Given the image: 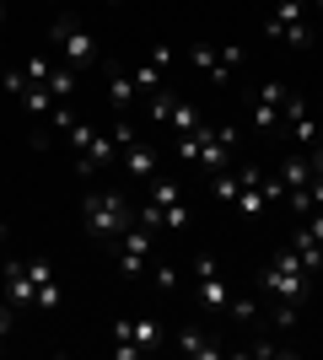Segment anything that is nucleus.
<instances>
[{"mask_svg": "<svg viewBox=\"0 0 323 360\" xmlns=\"http://www.w3.org/2000/svg\"><path fill=\"white\" fill-rule=\"evenodd\" d=\"M189 269H194V301H200L205 312H227L232 307V285H227V274H221V264H215L210 253H194Z\"/></svg>", "mask_w": 323, "mask_h": 360, "instance_id": "obj_8", "label": "nucleus"}, {"mask_svg": "<svg viewBox=\"0 0 323 360\" xmlns=\"http://www.w3.org/2000/svg\"><path fill=\"white\" fill-rule=\"evenodd\" d=\"M6 6H11V0H0V16H6Z\"/></svg>", "mask_w": 323, "mask_h": 360, "instance_id": "obj_30", "label": "nucleus"}, {"mask_svg": "<svg viewBox=\"0 0 323 360\" xmlns=\"http://www.w3.org/2000/svg\"><path fill=\"white\" fill-rule=\"evenodd\" d=\"M65 146H70V150L81 156V162H76V172H87V178L119 162V140H113V135H103V129H92V124H76V119H70V129H65Z\"/></svg>", "mask_w": 323, "mask_h": 360, "instance_id": "obj_6", "label": "nucleus"}, {"mask_svg": "<svg viewBox=\"0 0 323 360\" xmlns=\"http://www.w3.org/2000/svg\"><path fill=\"white\" fill-rule=\"evenodd\" d=\"M49 38H54V60H60V65H76V70H87V65L97 60V38L81 27L76 16H60V22L49 27Z\"/></svg>", "mask_w": 323, "mask_h": 360, "instance_id": "obj_7", "label": "nucleus"}, {"mask_svg": "<svg viewBox=\"0 0 323 360\" xmlns=\"http://www.w3.org/2000/svg\"><path fill=\"white\" fill-rule=\"evenodd\" d=\"M44 91L65 103V97L76 91V65H54V70H49V81H44Z\"/></svg>", "mask_w": 323, "mask_h": 360, "instance_id": "obj_22", "label": "nucleus"}, {"mask_svg": "<svg viewBox=\"0 0 323 360\" xmlns=\"http://www.w3.org/2000/svg\"><path fill=\"white\" fill-rule=\"evenodd\" d=\"M135 97H140V91H135V81H129V75H113V81H108V103L119 108V113L135 103Z\"/></svg>", "mask_w": 323, "mask_h": 360, "instance_id": "obj_24", "label": "nucleus"}, {"mask_svg": "<svg viewBox=\"0 0 323 360\" xmlns=\"http://www.w3.org/2000/svg\"><path fill=\"white\" fill-rule=\"evenodd\" d=\"M162 345V317L156 312H124L119 323H113V355L119 360H140V355H151V349Z\"/></svg>", "mask_w": 323, "mask_h": 360, "instance_id": "obj_4", "label": "nucleus"}, {"mask_svg": "<svg viewBox=\"0 0 323 360\" xmlns=\"http://www.w3.org/2000/svg\"><path fill=\"white\" fill-rule=\"evenodd\" d=\"M0 296L11 307H32V274H27V258H6L0 264Z\"/></svg>", "mask_w": 323, "mask_h": 360, "instance_id": "obj_14", "label": "nucleus"}, {"mask_svg": "<svg viewBox=\"0 0 323 360\" xmlns=\"http://www.w3.org/2000/svg\"><path fill=\"white\" fill-rule=\"evenodd\" d=\"M286 97H291V86L286 81H264L259 91H253V129H280V119H286Z\"/></svg>", "mask_w": 323, "mask_h": 360, "instance_id": "obj_12", "label": "nucleus"}, {"mask_svg": "<svg viewBox=\"0 0 323 360\" xmlns=\"http://www.w3.org/2000/svg\"><path fill=\"white\" fill-rule=\"evenodd\" d=\"M312 280H318V274L296 258V248H280V253L264 264V296L270 301H296V307H302V301L312 296Z\"/></svg>", "mask_w": 323, "mask_h": 360, "instance_id": "obj_3", "label": "nucleus"}, {"mask_svg": "<svg viewBox=\"0 0 323 360\" xmlns=\"http://www.w3.org/2000/svg\"><path fill=\"white\" fill-rule=\"evenodd\" d=\"M189 60H194V70L210 75L215 86H227L232 75L243 70V44H194V49H189Z\"/></svg>", "mask_w": 323, "mask_h": 360, "instance_id": "obj_10", "label": "nucleus"}, {"mask_svg": "<svg viewBox=\"0 0 323 360\" xmlns=\"http://www.w3.org/2000/svg\"><path fill=\"white\" fill-rule=\"evenodd\" d=\"M232 150H237V129H189V135H178V162L189 167H205V172H227L232 167Z\"/></svg>", "mask_w": 323, "mask_h": 360, "instance_id": "obj_2", "label": "nucleus"}, {"mask_svg": "<svg viewBox=\"0 0 323 360\" xmlns=\"http://www.w3.org/2000/svg\"><path fill=\"white\" fill-rule=\"evenodd\" d=\"M54 65H60V60H54V54H27V60H22V75H27L32 86H44Z\"/></svg>", "mask_w": 323, "mask_h": 360, "instance_id": "obj_23", "label": "nucleus"}, {"mask_svg": "<svg viewBox=\"0 0 323 360\" xmlns=\"http://www.w3.org/2000/svg\"><path fill=\"white\" fill-rule=\"evenodd\" d=\"M11 312H16V307L0 296V349H6V339H11Z\"/></svg>", "mask_w": 323, "mask_h": 360, "instance_id": "obj_26", "label": "nucleus"}, {"mask_svg": "<svg viewBox=\"0 0 323 360\" xmlns=\"http://www.w3.org/2000/svg\"><path fill=\"white\" fill-rule=\"evenodd\" d=\"M167 65H172V49H167V44H156L151 54H146V60L135 65V75H129V81H135V91H140V97L162 91V75H167Z\"/></svg>", "mask_w": 323, "mask_h": 360, "instance_id": "obj_15", "label": "nucleus"}, {"mask_svg": "<svg viewBox=\"0 0 323 360\" xmlns=\"http://www.w3.org/2000/svg\"><path fill=\"white\" fill-rule=\"evenodd\" d=\"M178 355H189V360H210V355H221V345H215L210 333H200V328H178Z\"/></svg>", "mask_w": 323, "mask_h": 360, "instance_id": "obj_17", "label": "nucleus"}, {"mask_svg": "<svg viewBox=\"0 0 323 360\" xmlns=\"http://www.w3.org/2000/svg\"><path fill=\"white\" fill-rule=\"evenodd\" d=\"M312 150V156H308V167H312V178H323V140H318V146H308Z\"/></svg>", "mask_w": 323, "mask_h": 360, "instance_id": "obj_27", "label": "nucleus"}, {"mask_svg": "<svg viewBox=\"0 0 323 360\" xmlns=\"http://www.w3.org/2000/svg\"><path fill=\"white\" fill-rule=\"evenodd\" d=\"M210 194L221 199V205H237V194H243V172H237V167H227V172H215Z\"/></svg>", "mask_w": 323, "mask_h": 360, "instance_id": "obj_21", "label": "nucleus"}, {"mask_svg": "<svg viewBox=\"0 0 323 360\" xmlns=\"http://www.w3.org/2000/svg\"><path fill=\"white\" fill-rule=\"evenodd\" d=\"M27 274H32V307H44V312H54V307L65 301L60 269H54L49 258H27Z\"/></svg>", "mask_w": 323, "mask_h": 360, "instance_id": "obj_13", "label": "nucleus"}, {"mask_svg": "<svg viewBox=\"0 0 323 360\" xmlns=\"http://www.w3.org/2000/svg\"><path fill=\"white\" fill-rule=\"evenodd\" d=\"M275 178L286 183V194H291V188H308V183H312V167H308V156H286Z\"/></svg>", "mask_w": 323, "mask_h": 360, "instance_id": "obj_18", "label": "nucleus"}, {"mask_svg": "<svg viewBox=\"0 0 323 360\" xmlns=\"http://www.w3.org/2000/svg\"><path fill=\"white\" fill-rule=\"evenodd\" d=\"M308 11H312V16H318V22H323V0H308Z\"/></svg>", "mask_w": 323, "mask_h": 360, "instance_id": "obj_28", "label": "nucleus"}, {"mask_svg": "<svg viewBox=\"0 0 323 360\" xmlns=\"http://www.w3.org/2000/svg\"><path fill=\"white\" fill-rule=\"evenodd\" d=\"M156 237H162V231H151V226H140V221H135L119 242H113V253H119V269H124V274H146V264L156 258Z\"/></svg>", "mask_w": 323, "mask_h": 360, "instance_id": "obj_11", "label": "nucleus"}, {"mask_svg": "<svg viewBox=\"0 0 323 360\" xmlns=\"http://www.w3.org/2000/svg\"><path fill=\"white\" fill-rule=\"evenodd\" d=\"M119 167L129 172V178L151 183V178H156V167H162V156H156V146H151V140H129V146L119 150Z\"/></svg>", "mask_w": 323, "mask_h": 360, "instance_id": "obj_16", "label": "nucleus"}, {"mask_svg": "<svg viewBox=\"0 0 323 360\" xmlns=\"http://www.w3.org/2000/svg\"><path fill=\"white\" fill-rule=\"evenodd\" d=\"M156 210H172V205H184V183L178 178H151V194H146Z\"/></svg>", "mask_w": 323, "mask_h": 360, "instance_id": "obj_19", "label": "nucleus"}, {"mask_svg": "<svg viewBox=\"0 0 323 360\" xmlns=\"http://www.w3.org/2000/svg\"><path fill=\"white\" fill-rule=\"evenodd\" d=\"M6 237H11V226H6V221H0V248H6Z\"/></svg>", "mask_w": 323, "mask_h": 360, "instance_id": "obj_29", "label": "nucleus"}, {"mask_svg": "<svg viewBox=\"0 0 323 360\" xmlns=\"http://www.w3.org/2000/svg\"><path fill=\"white\" fill-rule=\"evenodd\" d=\"M81 226H87V237L113 248V242L135 226V205L119 194V188H92V194L81 199Z\"/></svg>", "mask_w": 323, "mask_h": 360, "instance_id": "obj_1", "label": "nucleus"}, {"mask_svg": "<svg viewBox=\"0 0 323 360\" xmlns=\"http://www.w3.org/2000/svg\"><path fill=\"white\" fill-rule=\"evenodd\" d=\"M146 274H151V285L162 290V296H178V285H184V280H178V269H172L167 258H151V264H146Z\"/></svg>", "mask_w": 323, "mask_h": 360, "instance_id": "obj_20", "label": "nucleus"}, {"mask_svg": "<svg viewBox=\"0 0 323 360\" xmlns=\"http://www.w3.org/2000/svg\"><path fill=\"white\" fill-rule=\"evenodd\" d=\"M146 113H151V124H162V129H172V135H189V129H200V108L184 103V97H172V91H151L146 97Z\"/></svg>", "mask_w": 323, "mask_h": 360, "instance_id": "obj_9", "label": "nucleus"}, {"mask_svg": "<svg viewBox=\"0 0 323 360\" xmlns=\"http://www.w3.org/2000/svg\"><path fill=\"white\" fill-rule=\"evenodd\" d=\"M264 32H270V38H280V44H291V49H312L318 22H312L308 0H275V6H270V16H264Z\"/></svg>", "mask_w": 323, "mask_h": 360, "instance_id": "obj_5", "label": "nucleus"}, {"mask_svg": "<svg viewBox=\"0 0 323 360\" xmlns=\"http://www.w3.org/2000/svg\"><path fill=\"white\" fill-rule=\"evenodd\" d=\"M232 317H237V323H253V317H259V301H248V296H232V307H227Z\"/></svg>", "mask_w": 323, "mask_h": 360, "instance_id": "obj_25", "label": "nucleus"}]
</instances>
